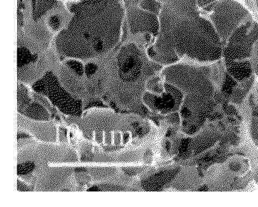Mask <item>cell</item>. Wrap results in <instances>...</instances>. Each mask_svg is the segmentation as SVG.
Wrapping results in <instances>:
<instances>
[{"label":"cell","instance_id":"1","mask_svg":"<svg viewBox=\"0 0 258 207\" xmlns=\"http://www.w3.org/2000/svg\"><path fill=\"white\" fill-rule=\"evenodd\" d=\"M64 4L71 19L51 43L59 60L91 61L108 54L119 44L126 17L122 0Z\"/></svg>","mask_w":258,"mask_h":207},{"label":"cell","instance_id":"2","mask_svg":"<svg viewBox=\"0 0 258 207\" xmlns=\"http://www.w3.org/2000/svg\"><path fill=\"white\" fill-rule=\"evenodd\" d=\"M198 9L196 0H168L163 4L159 34L147 49L150 59L167 66L182 57L211 63L223 57V42Z\"/></svg>","mask_w":258,"mask_h":207},{"label":"cell","instance_id":"3","mask_svg":"<svg viewBox=\"0 0 258 207\" xmlns=\"http://www.w3.org/2000/svg\"><path fill=\"white\" fill-rule=\"evenodd\" d=\"M211 69L177 63L166 66L162 71L165 82L174 85L186 93L183 105H195L211 100L214 89L210 79Z\"/></svg>","mask_w":258,"mask_h":207},{"label":"cell","instance_id":"4","mask_svg":"<svg viewBox=\"0 0 258 207\" xmlns=\"http://www.w3.org/2000/svg\"><path fill=\"white\" fill-rule=\"evenodd\" d=\"M210 13L209 20L223 42L227 41L235 30L250 18L249 10L237 0H219Z\"/></svg>","mask_w":258,"mask_h":207},{"label":"cell","instance_id":"5","mask_svg":"<svg viewBox=\"0 0 258 207\" xmlns=\"http://www.w3.org/2000/svg\"><path fill=\"white\" fill-rule=\"evenodd\" d=\"M258 40V25L247 21L233 31L223 48V57L226 66L235 60L251 55L252 46Z\"/></svg>","mask_w":258,"mask_h":207},{"label":"cell","instance_id":"6","mask_svg":"<svg viewBox=\"0 0 258 207\" xmlns=\"http://www.w3.org/2000/svg\"><path fill=\"white\" fill-rule=\"evenodd\" d=\"M36 92L44 94L59 109H80L82 101L74 98L61 86L58 77L51 71H47L32 86Z\"/></svg>","mask_w":258,"mask_h":207},{"label":"cell","instance_id":"7","mask_svg":"<svg viewBox=\"0 0 258 207\" xmlns=\"http://www.w3.org/2000/svg\"><path fill=\"white\" fill-rule=\"evenodd\" d=\"M118 75L126 82L136 81L141 77L143 61L141 51L134 42L122 45L116 55Z\"/></svg>","mask_w":258,"mask_h":207},{"label":"cell","instance_id":"8","mask_svg":"<svg viewBox=\"0 0 258 207\" xmlns=\"http://www.w3.org/2000/svg\"><path fill=\"white\" fill-rule=\"evenodd\" d=\"M126 9L125 21L132 35L149 34L155 39L160 30L158 15L146 12L139 7Z\"/></svg>","mask_w":258,"mask_h":207},{"label":"cell","instance_id":"9","mask_svg":"<svg viewBox=\"0 0 258 207\" xmlns=\"http://www.w3.org/2000/svg\"><path fill=\"white\" fill-rule=\"evenodd\" d=\"M227 67L229 75L233 76L236 79L241 81L250 77L252 72V69L248 61L230 63L227 66Z\"/></svg>","mask_w":258,"mask_h":207},{"label":"cell","instance_id":"10","mask_svg":"<svg viewBox=\"0 0 258 207\" xmlns=\"http://www.w3.org/2000/svg\"><path fill=\"white\" fill-rule=\"evenodd\" d=\"M39 60L37 55L31 54V51L25 47H18V68H22L30 66L31 63H35Z\"/></svg>","mask_w":258,"mask_h":207},{"label":"cell","instance_id":"11","mask_svg":"<svg viewBox=\"0 0 258 207\" xmlns=\"http://www.w3.org/2000/svg\"><path fill=\"white\" fill-rule=\"evenodd\" d=\"M45 24L50 33L56 35L62 29V19L60 14L50 13L46 16Z\"/></svg>","mask_w":258,"mask_h":207},{"label":"cell","instance_id":"12","mask_svg":"<svg viewBox=\"0 0 258 207\" xmlns=\"http://www.w3.org/2000/svg\"><path fill=\"white\" fill-rule=\"evenodd\" d=\"M63 65L67 68L74 75L79 78L85 76L84 62L81 61L70 59L63 62Z\"/></svg>","mask_w":258,"mask_h":207},{"label":"cell","instance_id":"13","mask_svg":"<svg viewBox=\"0 0 258 207\" xmlns=\"http://www.w3.org/2000/svg\"><path fill=\"white\" fill-rule=\"evenodd\" d=\"M163 4L158 0H142L139 7L146 12L158 16L163 7Z\"/></svg>","mask_w":258,"mask_h":207},{"label":"cell","instance_id":"14","mask_svg":"<svg viewBox=\"0 0 258 207\" xmlns=\"http://www.w3.org/2000/svg\"><path fill=\"white\" fill-rule=\"evenodd\" d=\"M147 88L150 92L160 94L165 91L164 83H161V79L159 76L153 77L149 79L147 82Z\"/></svg>","mask_w":258,"mask_h":207},{"label":"cell","instance_id":"15","mask_svg":"<svg viewBox=\"0 0 258 207\" xmlns=\"http://www.w3.org/2000/svg\"><path fill=\"white\" fill-rule=\"evenodd\" d=\"M98 71V65L92 61L87 62L84 65L85 77L87 79L92 78Z\"/></svg>","mask_w":258,"mask_h":207},{"label":"cell","instance_id":"16","mask_svg":"<svg viewBox=\"0 0 258 207\" xmlns=\"http://www.w3.org/2000/svg\"><path fill=\"white\" fill-rule=\"evenodd\" d=\"M219 0H196L197 7L199 9H205L212 6Z\"/></svg>","mask_w":258,"mask_h":207},{"label":"cell","instance_id":"17","mask_svg":"<svg viewBox=\"0 0 258 207\" xmlns=\"http://www.w3.org/2000/svg\"><path fill=\"white\" fill-rule=\"evenodd\" d=\"M142 0H122V2L124 5L125 8H128L133 7H138L140 3H141Z\"/></svg>","mask_w":258,"mask_h":207},{"label":"cell","instance_id":"18","mask_svg":"<svg viewBox=\"0 0 258 207\" xmlns=\"http://www.w3.org/2000/svg\"><path fill=\"white\" fill-rule=\"evenodd\" d=\"M62 3H78L86 1V0H58Z\"/></svg>","mask_w":258,"mask_h":207},{"label":"cell","instance_id":"19","mask_svg":"<svg viewBox=\"0 0 258 207\" xmlns=\"http://www.w3.org/2000/svg\"><path fill=\"white\" fill-rule=\"evenodd\" d=\"M250 3L258 12V0H250Z\"/></svg>","mask_w":258,"mask_h":207},{"label":"cell","instance_id":"20","mask_svg":"<svg viewBox=\"0 0 258 207\" xmlns=\"http://www.w3.org/2000/svg\"><path fill=\"white\" fill-rule=\"evenodd\" d=\"M158 1H159V2H161V3H164L166 2H167L168 0H158Z\"/></svg>","mask_w":258,"mask_h":207}]
</instances>
